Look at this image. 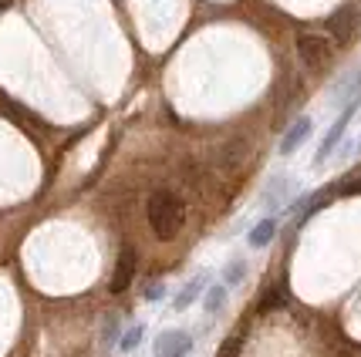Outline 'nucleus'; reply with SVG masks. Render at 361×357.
Here are the masks:
<instances>
[{
	"mask_svg": "<svg viewBox=\"0 0 361 357\" xmlns=\"http://www.w3.org/2000/svg\"><path fill=\"white\" fill-rule=\"evenodd\" d=\"M145 216H149V226H152L156 239H173V236H179L183 223H186V206H183V199L176 192L159 189L145 202Z\"/></svg>",
	"mask_w": 361,
	"mask_h": 357,
	"instance_id": "1",
	"label": "nucleus"
},
{
	"mask_svg": "<svg viewBox=\"0 0 361 357\" xmlns=\"http://www.w3.org/2000/svg\"><path fill=\"white\" fill-rule=\"evenodd\" d=\"M294 47H298L300 64H304L307 71H314V75L328 71L331 64H334V44H331V37H324V34L300 31Z\"/></svg>",
	"mask_w": 361,
	"mask_h": 357,
	"instance_id": "2",
	"label": "nucleus"
},
{
	"mask_svg": "<svg viewBox=\"0 0 361 357\" xmlns=\"http://www.w3.org/2000/svg\"><path fill=\"white\" fill-rule=\"evenodd\" d=\"M361 108V94L358 98H351V101H345V108H341V115L334 118V125L328 128V135H324V142H321V149H317V156H314V165H324V158L338 149V142L345 139V128L351 125V118L358 115Z\"/></svg>",
	"mask_w": 361,
	"mask_h": 357,
	"instance_id": "3",
	"label": "nucleus"
},
{
	"mask_svg": "<svg viewBox=\"0 0 361 357\" xmlns=\"http://www.w3.org/2000/svg\"><path fill=\"white\" fill-rule=\"evenodd\" d=\"M328 34L334 44H351L355 34H358V11H355L351 4L338 7V11L328 17Z\"/></svg>",
	"mask_w": 361,
	"mask_h": 357,
	"instance_id": "4",
	"label": "nucleus"
},
{
	"mask_svg": "<svg viewBox=\"0 0 361 357\" xmlns=\"http://www.w3.org/2000/svg\"><path fill=\"white\" fill-rule=\"evenodd\" d=\"M132 277H135V249L126 246L122 253H118V260H115V273H111L109 290L111 294H126Z\"/></svg>",
	"mask_w": 361,
	"mask_h": 357,
	"instance_id": "5",
	"label": "nucleus"
},
{
	"mask_svg": "<svg viewBox=\"0 0 361 357\" xmlns=\"http://www.w3.org/2000/svg\"><path fill=\"white\" fill-rule=\"evenodd\" d=\"M192 351V341L183 330H166L156 341V357H186Z\"/></svg>",
	"mask_w": 361,
	"mask_h": 357,
	"instance_id": "6",
	"label": "nucleus"
},
{
	"mask_svg": "<svg viewBox=\"0 0 361 357\" xmlns=\"http://www.w3.org/2000/svg\"><path fill=\"white\" fill-rule=\"evenodd\" d=\"M311 128H314V125H311V118H307V115H304V118H298V122L290 125V128L283 132V139H281V156H294L300 145L307 142Z\"/></svg>",
	"mask_w": 361,
	"mask_h": 357,
	"instance_id": "7",
	"label": "nucleus"
},
{
	"mask_svg": "<svg viewBox=\"0 0 361 357\" xmlns=\"http://www.w3.org/2000/svg\"><path fill=\"white\" fill-rule=\"evenodd\" d=\"M243 158H247V142L243 139H233V142H226L220 149V165L226 172H233L243 165Z\"/></svg>",
	"mask_w": 361,
	"mask_h": 357,
	"instance_id": "8",
	"label": "nucleus"
},
{
	"mask_svg": "<svg viewBox=\"0 0 361 357\" xmlns=\"http://www.w3.org/2000/svg\"><path fill=\"white\" fill-rule=\"evenodd\" d=\"M274 233H277V219H260L257 226L250 230V246H267L270 239H274Z\"/></svg>",
	"mask_w": 361,
	"mask_h": 357,
	"instance_id": "9",
	"label": "nucleus"
},
{
	"mask_svg": "<svg viewBox=\"0 0 361 357\" xmlns=\"http://www.w3.org/2000/svg\"><path fill=\"white\" fill-rule=\"evenodd\" d=\"M203 287H206V273H203V277H196V280H189V283H186V290H183V294L176 296V311H186L189 303H192V300L200 296V290H203Z\"/></svg>",
	"mask_w": 361,
	"mask_h": 357,
	"instance_id": "10",
	"label": "nucleus"
},
{
	"mask_svg": "<svg viewBox=\"0 0 361 357\" xmlns=\"http://www.w3.org/2000/svg\"><path fill=\"white\" fill-rule=\"evenodd\" d=\"M358 94H361V68L338 88V101H351V98H358Z\"/></svg>",
	"mask_w": 361,
	"mask_h": 357,
	"instance_id": "11",
	"label": "nucleus"
},
{
	"mask_svg": "<svg viewBox=\"0 0 361 357\" xmlns=\"http://www.w3.org/2000/svg\"><path fill=\"white\" fill-rule=\"evenodd\" d=\"M283 290L281 287H274V290H267V296L260 300V313H270V311H277V307H283Z\"/></svg>",
	"mask_w": 361,
	"mask_h": 357,
	"instance_id": "12",
	"label": "nucleus"
},
{
	"mask_svg": "<svg viewBox=\"0 0 361 357\" xmlns=\"http://www.w3.org/2000/svg\"><path fill=\"white\" fill-rule=\"evenodd\" d=\"M223 303H226V287H213V290H209V296H206V313H216L223 307Z\"/></svg>",
	"mask_w": 361,
	"mask_h": 357,
	"instance_id": "13",
	"label": "nucleus"
},
{
	"mask_svg": "<svg viewBox=\"0 0 361 357\" xmlns=\"http://www.w3.org/2000/svg\"><path fill=\"white\" fill-rule=\"evenodd\" d=\"M142 334H145V327H132L126 337H122V344H118V347H122V351H135V347H139V341H142Z\"/></svg>",
	"mask_w": 361,
	"mask_h": 357,
	"instance_id": "14",
	"label": "nucleus"
},
{
	"mask_svg": "<svg viewBox=\"0 0 361 357\" xmlns=\"http://www.w3.org/2000/svg\"><path fill=\"white\" fill-rule=\"evenodd\" d=\"M243 277V263H240V260H236L233 266H230V270H226V273H223V287H233L236 280Z\"/></svg>",
	"mask_w": 361,
	"mask_h": 357,
	"instance_id": "15",
	"label": "nucleus"
},
{
	"mask_svg": "<svg viewBox=\"0 0 361 357\" xmlns=\"http://www.w3.org/2000/svg\"><path fill=\"white\" fill-rule=\"evenodd\" d=\"M236 351H240V337H230V341H226V347L220 351V357H236Z\"/></svg>",
	"mask_w": 361,
	"mask_h": 357,
	"instance_id": "16",
	"label": "nucleus"
},
{
	"mask_svg": "<svg viewBox=\"0 0 361 357\" xmlns=\"http://www.w3.org/2000/svg\"><path fill=\"white\" fill-rule=\"evenodd\" d=\"M341 192H345V196H361V179H355V182L341 186Z\"/></svg>",
	"mask_w": 361,
	"mask_h": 357,
	"instance_id": "17",
	"label": "nucleus"
},
{
	"mask_svg": "<svg viewBox=\"0 0 361 357\" xmlns=\"http://www.w3.org/2000/svg\"><path fill=\"white\" fill-rule=\"evenodd\" d=\"M145 296H149V300H159V296H162V283H152V287L145 290Z\"/></svg>",
	"mask_w": 361,
	"mask_h": 357,
	"instance_id": "18",
	"label": "nucleus"
},
{
	"mask_svg": "<svg viewBox=\"0 0 361 357\" xmlns=\"http://www.w3.org/2000/svg\"><path fill=\"white\" fill-rule=\"evenodd\" d=\"M111 337H115V320H109V327H105V344H111Z\"/></svg>",
	"mask_w": 361,
	"mask_h": 357,
	"instance_id": "19",
	"label": "nucleus"
},
{
	"mask_svg": "<svg viewBox=\"0 0 361 357\" xmlns=\"http://www.w3.org/2000/svg\"><path fill=\"white\" fill-rule=\"evenodd\" d=\"M358 7H361V0H358Z\"/></svg>",
	"mask_w": 361,
	"mask_h": 357,
	"instance_id": "20",
	"label": "nucleus"
}]
</instances>
